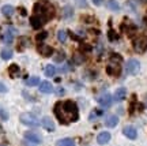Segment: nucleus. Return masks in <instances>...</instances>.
<instances>
[{
  "label": "nucleus",
  "instance_id": "nucleus-1",
  "mask_svg": "<svg viewBox=\"0 0 147 146\" xmlns=\"http://www.w3.org/2000/svg\"><path fill=\"white\" fill-rule=\"evenodd\" d=\"M53 112L57 117L59 123L67 126L69 123H74L79 119V109L76 103H74L71 100L68 101H59L56 103Z\"/></svg>",
  "mask_w": 147,
  "mask_h": 146
},
{
  "label": "nucleus",
  "instance_id": "nucleus-2",
  "mask_svg": "<svg viewBox=\"0 0 147 146\" xmlns=\"http://www.w3.org/2000/svg\"><path fill=\"white\" fill-rule=\"evenodd\" d=\"M55 7L48 1H38L34 4V15L41 18L44 23H47L55 16Z\"/></svg>",
  "mask_w": 147,
  "mask_h": 146
},
{
  "label": "nucleus",
  "instance_id": "nucleus-3",
  "mask_svg": "<svg viewBox=\"0 0 147 146\" xmlns=\"http://www.w3.org/2000/svg\"><path fill=\"white\" fill-rule=\"evenodd\" d=\"M121 63H123V58L117 53H113L110 56V60L106 66V73L109 77H119L121 74Z\"/></svg>",
  "mask_w": 147,
  "mask_h": 146
},
{
  "label": "nucleus",
  "instance_id": "nucleus-4",
  "mask_svg": "<svg viewBox=\"0 0 147 146\" xmlns=\"http://www.w3.org/2000/svg\"><path fill=\"white\" fill-rule=\"evenodd\" d=\"M19 119H21L22 124L27 126V127H37V126L40 124L38 117L36 115H33V113H22Z\"/></svg>",
  "mask_w": 147,
  "mask_h": 146
},
{
  "label": "nucleus",
  "instance_id": "nucleus-5",
  "mask_svg": "<svg viewBox=\"0 0 147 146\" xmlns=\"http://www.w3.org/2000/svg\"><path fill=\"white\" fill-rule=\"evenodd\" d=\"M140 70V63L136 59H129L125 63V73L128 75H136Z\"/></svg>",
  "mask_w": 147,
  "mask_h": 146
},
{
  "label": "nucleus",
  "instance_id": "nucleus-6",
  "mask_svg": "<svg viewBox=\"0 0 147 146\" xmlns=\"http://www.w3.org/2000/svg\"><path fill=\"white\" fill-rule=\"evenodd\" d=\"M147 48V37L139 36L134 40V51L138 53H143Z\"/></svg>",
  "mask_w": 147,
  "mask_h": 146
},
{
  "label": "nucleus",
  "instance_id": "nucleus-7",
  "mask_svg": "<svg viewBox=\"0 0 147 146\" xmlns=\"http://www.w3.org/2000/svg\"><path fill=\"white\" fill-rule=\"evenodd\" d=\"M98 104L102 107V108H109L110 105H112V103H113V97L110 96L109 93H102L98 97Z\"/></svg>",
  "mask_w": 147,
  "mask_h": 146
},
{
  "label": "nucleus",
  "instance_id": "nucleus-8",
  "mask_svg": "<svg viewBox=\"0 0 147 146\" xmlns=\"http://www.w3.org/2000/svg\"><path fill=\"white\" fill-rule=\"evenodd\" d=\"M121 30L124 31L125 34H128V36H132V34L136 31V26H135L132 22L128 21V19H125V21L121 23Z\"/></svg>",
  "mask_w": 147,
  "mask_h": 146
},
{
  "label": "nucleus",
  "instance_id": "nucleus-9",
  "mask_svg": "<svg viewBox=\"0 0 147 146\" xmlns=\"http://www.w3.org/2000/svg\"><path fill=\"white\" fill-rule=\"evenodd\" d=\"M16 33L15 29H12V27H8L7 29V31H5L4 34H3V37H1V41L4 42L5 45H10L11 42L14 41V34Z\"/></svg>",
  "mask_w": 147,
  "mask_h": 146
},
{
  "label": "nucleus",
  "instance_id": "nucleus-10",
  "mask_svg": "<svg viewBox=\"0 0 147 146\" xmlns=\"http://www.w3.org/2000/svg\"><path fill=\"white\" fill-rule=\"evenodd\" d=\"M25 138H26L29 142H32V143H41L42 142L41 135H40V134H37V132H32V131L25 132Z\"/></svg>",
  "mask_w": 147,
  "mask_h": 146
},
{
  "label": "nucleus",
  "instance_id": "nucleus-11",
  "mask_svg": "<svg viewBox=\"0 0 147 146\" xmlns=\"http://www.w3.org/2000/svg\"><path fill=\"white\" fill-rule=\"evenodd\" d=\"M123 134L128 138V139H136L138 136V132L135 130V127H132V126H127L123 128Z\"/></svg>",
  "mask_w": 147,
  "mask_h": 146
},
{
  "label": "nucleus",
  "instance_id": "nucleus-12",
  "mask_svg": "<svg viewBox=\"0 0 147 146\" xmlns=\"http://www.w3.org/2000/svg\"><path fill=\"white\" fill-rule=\"evenodd\" d=\"M40 92L44 94H51L53 92V86L51 82H48V81H44L40 84Z\"/></svg>",
  "mask_w": 147,
  "mask_h": 146
},
{
  "label": "nucleus",
  "instance_id": "nucleus-13",
  "mask_svg": "<svg viewBox=\"0 0 147 146\" xmlns=\"http://www.w3.org/2000/svg\"><path fill=\"white\" fill-rule=\"evenodd\" d=\"M38 52L41 53L42 56L49 58V56H52L53 53H55V49L52 47H49V45H41V47L38 48Z\"/></svg>",
  "mask_w": 147,
  "mask_h": 146
},
{
  "label": "nucleus",
  "instance_id": "nucleus-14",
  "mask_svg": "<svg viewBox=\"0 0 147 146\" xmlns=\"http://www.w3.org/2000/svg\"><path fill=\"white\" fill-rule=\"evenodd\" d=\"M110 134L108 132V131H102V132H100L98 134V136H97V142L100 143V145H105V143H108V142L110 141Z\"/></svg>",
  "mask_w": 147,
  "mask_h": 146
},
{
  "label": "nucleus",
  "instance_id": "nucleus-15",
  "mask_svg": "<svg viewBox=\"0 0 147 146\" xmlns=\"http://www.w3.org/2000/svg\"><path fill=\"white\" fill-rule=\"evenodd\" d=\"M41 124H42V127L45 128V130H48V131H53L55 130V123H53V120L51 119V117H42V120H41Z\"/></svg>",
  "mask_w": 147,
  "mask_h": 146
},
{
  "label": "nucleus",
  "instance_id": "nucleus-16",
  "mask_svg": "<svg viewBox=\"0 0 147 146\" xmlns=\"http://www.w3.org/2000/svg\"><path fill=\"white\" fill-rule=\"evenodd\" d=\"M30 25H32L33 29L38 30V29H41V27L44 26V22H42L41 18H38L37 15H33L32 18H30Z\"/></svg>",
  "mask_w": 147,
  "mask_h": 146
},
{
  "label": "nucleus",
  "instance_id": "nucleus-17",
  "mask_svg": "<svg viewBox=\"0 0 147 146\" xmlns=\"http://www.w3.org/2000/svg\"><path fill=\"white\" fill-rule=\"evenodd\" d=\"M125 96H127V89L125 88H119L115 92V94H113V100H116V101H121V100L125 98Z\"/></svg>",
  "mask_w": 147,
  "mask_h": 146
},
{
  "label": "nucleus",
  "instance_id": "nucleus-18",
  "mask_svg": "<svg viewBox=\"0 0 147 146\" xmlns=\"http://www.w3.org/2000/svg\"><path fill=\"white\" fill-rule=\"evenodd\" d=\"M119 124V117L116 115H110L106 117L105 120V126H108V127H110V128H113V127H116V126Z\"/></svg>",
  "mask_w": 147,
  "mask_h": 146
},
{
  "label": "nucleus",
  "instance_id": "nucleus-19",
  "mask_svg": "<svg viewBox=\"0 0 147 146\" xmlns=\"http://www.w3.org/2000/svg\"><path fill=\"white\" fill-rule=\"evenodd\" d=\"M12 49L11 48H3L1 51H0V56H1V59L3 60H10L11 58H12Z\"/></svg>",
  "mask_w": 147,
  "mask_h": 146
},
{
  "label": "nucleus",
  "instance_id": "nucleus-20",
  "mask_svg": "<svg viewBox=\"0 0 147 146\" xmlns=\"http://www.w3.org/2000/svg\"><path fill=\"white\" fill-rule=\"evenodd\" d=\"M14 11H15V8H14L12 5H10V4L3 5V7H1V12H3V15L7 16V18H10V16H12V14H14Z\"/></svg>",
  "mask_w": 147,
  "mask_h": 146
},
{
  "label": "nucleus",
  "instance_id": "nucleus-21",
  "mask_svg": "<svg viewBox=\"0 0 147 146\" xmlns=\"http://www.w3.org/2000/svg\"><path fill=\"white\" fill-rule=\"evenodd\" d=\"M8 73H10V77H11V78L19 77V74H21L19 66H18V64H12V66H10V68H8Z\"/></svg>",
  "mask_w": 147,
  "mask_h": 146
},
{
  "label": "nucleus",
  "instance_id": "nucleus-22",
  "mask_svg": "<svg viewBox=\"0 0 147 146\" xmlns=\"http://www.w3.org/2000/svg\"><path fill=\"white\" fill-rule=\"evenodd\" d=\"M25 84H26V86L34 88L37 85H40V78H38V77H30V78H27L26 81H25Z\"/></svg>",
  "mask_w": 147,
  "mask_h": 146
},
{
  "label": "nucleus",
  "instance_id": "nucleus-23",
  "mask_svg": "<svg viewBox=\"0 0 147 146\" xmlns=\"http://www.w3.org/2000/svg\"><path fill=\"white\" fill-rule=\"evenodd\" d=\"M74 15V8L71 5H65L63 10V18L64 19H69V18H72Z\"/></svg>",
  "mask_w": 147,
  "mask_h": 146
},
{
  "label": "nucleus",
  "instance_id": "nucleus-24",
  "mask_svg": "<svg viewBox=\"0 0 147 146\" xmlns=\"http://www.w3.org/2000/svg\"><path fill=\"white\" fill-rule=\"evenodd\" d=\"M56 146H75V142L71 138H64L56 142Z\"/></svg>",
  "mask_w": 147,
  "mask_h": 146
},
{
  "label": "nucleus",
  "instance_id": "nucleus-25",
  "mask_svg": "<svg viewBox=\"0 0 147 146\" xmlns=\"http://www.w3.org/2000/svg\"><path fill=\"white\" fill-rule=\"evenodd\" d=\"M56 67L53 66V64H48L47 67H45V75L47 77H55L56 75Z\"/></svg>",
  "mask_w": 147,
  "mask_h": 146
},
{
  "label": "nucleus",
  "instance_id": "nucleus-26",
  "mask_svg": "<svg viewBox=\"0 0 147 146\" xmlns=\"http://www.w3.org/2000/svg\"><path fill=\"white\" fill-rule=\"evenodd\" d=\"M84 60H86V58H84V55H83V53L76 52L75 55H74V62L76 63V64H83Z\"/></svg>",
  "mask_w": 147,
  "mask_h": 146
},
{
  "label": "nucleus",
  "instance_id": "nucleus-27",
  "mask_svg": "<svg viewBox=\"0 0 147 146\" xmlns=\"http://www.w3.org/2000/svg\"><path fill=\"white\" fill-rule=\"evenodd\" d=\"M108 8L112 11H119L120 10V4L117 3V0H108Z\"/></svg>",
  "mask_w": 147,
  "mask_h": 146
},
{
  "label": "nucleus",
  "instance_id": "nucleus-28",
  "mask_svg": "<svg viewBox=\"0 0 147 146\" xmlns=\"http://www.w3.org/2000/svg\"><path fill=\"white\" fill-rule=\"evenodd\" d=\"M57 40L64 44V42L67 41V31L65 30H59L57 31Z\"/></svg>",
  "mask_w": 147,
  "mask_h": 146
},
{
  "label": "nucleus",
  "instance_id": "nucleus-29",
  "mask_svg": "<svg viewBox=\"0 0 147 146\" xmlns=\"http://www.w3.org/2000/svg\"><path fill=\"white\" fill-rule=\"evenodd\" d=\"M104 115V112L101 109H94L93 112H91V115L89 116V119L90 120H94V119H97V117H100V116H102Z\"/></svg>",
  "mask_w": 147,
  "mask_h": 146
},
{
  "label": "nucleus",
  "instance_id": "nucleus-30",
  "mask_svg": "<svg viewBox=\"0 0 147 146\" xmlns=\"http://www.w3.org/2000/svg\"><path fill=\"white\" fill-rule=\"evenodd\" d=\"M108 38H109V41H117V40H119V34H117L115 30L110 29V30L108 31Z\"/></svg>",
  "mask_w": 147,
  "mask_h": 146
},
{
  "label": "nucleus",
  "instance_id": "nucleus-31",
  "mask_svg": "<svg viewBox=\"0 0 147 146\" xmlns=\"http://www.w3.org/2000/svg\"><path fill=\"white\" fill-rule=\"evenodd\" d=\"M48 37V31H41L40 34H37V37H36V40H37V42H42L45 38Z\"/></svg>",
  "mask_w": 147,
  "mask_h": 146
},
{
  "label": "nucleus",
  "instance_id": "nucleus-32",
  "mask_svg": "<svg viewBox=\"0 0 147 146\" xmlns=\"http://www.w3.org/2000/svg\"><path fill=\"white\" fill-rule=\"evenodd\" d=\"M64 59H65V53H64L63 51H60V52H59L57 55L55 56V60H56L57 63H61V62L64 60Z\"/></svg>",
  "mask_w": 147,
  "mask_h": 146
},
{
  "label": "nucleus",
  "instance_id": "nucleus-33",
  "mask_svg": "<svg viewBox=\"0 0 147 146\" xmlns=\"http://www.w3.org/2000/svg\"><path fill=\"white\" fill-rule=\"evenodd\" d=\"M0 117H1L3 120H7V119H8V115H7V112H5L4 109H1V108H0Z\"/></svg>",
  "mask_w": 147,
  "mask_h": 146
},
{
  "label": "nucleus",
  "instance_id": "nucleus-34",
  "mask_svg": "<svg viewBox=\"0 0 147 146\" xmlns=\"http://www.w3.org/2000/svg\"><path fill=\"white\" fill-rule=\"evenodd\" d=\"M7 92H8V88L3 82H0V93H7Z\"/></svg>",
  "mask_w": 147,
  "mask_h": 146
},
{
  "label": "nucleus",
  "instance_id": "nucleus-35",
  "mask_svg": "<svg viewBox=\"0 0 147 146\" xmlns=\"http://www.w3.org/2000/svg\"><path fill=\"white\" fill-rule=\"evenodd\" d=\"M56 94H57V96H64V94H65V90H64L63 88H57V90H56Z\"/></svg>",
  "mask_w": 147,
  "mask_h": 146
},
{
  "label": "nucleus",
  "instance_id": "nucleus-36",
  "mask_svg": "<svg viewBox=\"0 0 147 146\" xmlns=\"http://www.w3.org/2000/svg\"><path fill=\"white\" fill-rule=\"evenodd\" d=\"M76 3H78L79 7H86V5H87L86 0H76Z\"/></svg>",
  "mask_w": 147,
  "mask_h": 146
},
{
  "label": "nucleus",
  "instance_id": "nucleus-37",
  "mask_svg": "<svg viewBox=\"0 0 147 146\" xmlns=\"http://www.w3.org/2000/svg\"><path fill=\"white\" fill-rule=\"evenodd\" d=\"M91 1H93V3H94L95 5H101V4H102V1H104V0H91Z\"/></svg>",
  "mask_w": 147,
  "mask_h": 146
},
{
  "label": "nucleus",
  "instance_id": "nucleus-38",
  "mask_svg": "<svg viewBox=\"0 0 147 146\" xmlns=\"http://www.w3.org/2000/svg\"><path fill=\"white\" fill-rule=\"evenodd\" d=\"M19 11H21L22 15H26V10H25V8H19Z\"/></svg>",
  "mask_w": 147,
  "mask_h": 146
},
{
  "label": "nucleus",
  "instance_id": "nucleus-39",
  "mask_svg": "<svg viewBox=\"0 0 147 146\" xmlns=\"http://www.w3.org/2000/svg\"><path fill=\"white\" fill-rule=\"evenodd\" d=\"M25 146H34V143H32V142L30 143H25Z\"/></svg>",
  "mask_w": 147,
  "mask_h": 146
},
{
  "label": "nucleus",
  "instance_id": "nucleus-40",
  "mask_svg": "<svg viewBox=\"0 0 147 146\" xmlns=\"http://www.w3.org/2000/svg\"><path fill=\"white\" fill-rule=\"evenodd\" d=\"M0 146H7V145H3V143H1V145H0Z\"/></svg>",
  "mask_w": 147,
  "mask_h": 146
}]
</instances>
